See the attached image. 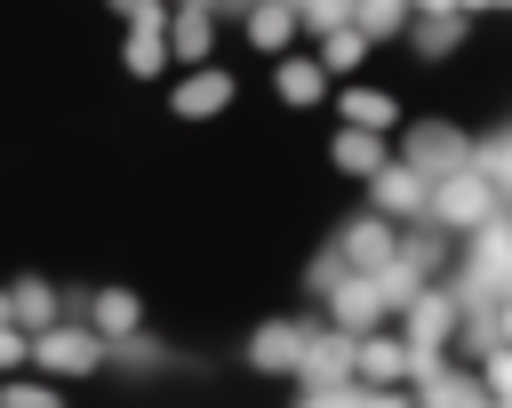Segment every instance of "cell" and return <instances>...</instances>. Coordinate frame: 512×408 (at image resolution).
<instances>
[{
  "mask_svg": "<svg viewBox=\"0 0 512 408\" xmlns=\"http://www.w3.org/2000/svg\"><path fill=\"white\" fill-rule=\"evenodd\" d=\"M336 160H344V168H376V144H368V136H344Z\"/></svg>",
  "mask_w": 512,
  "mask_h": 408,
  "instance_id": "5b68a950",
  "label": "cell"
},
{
  "mask_svg": "<svg viewBox=\"0 0 512 408\" xmlns=\"http://www.w3.org/2000/svg\"><path fill=\"white\" fill-rule=\"evenodd\" d=\"M16 352H24V344H16V336H0V368H8V360H16Z\"/></svg>",
  "mask_w": 512,
  "mask_h": 408,
  "instance_id": "8992f818",
  "label": "cell"
},
{
  "mask_svg": "<svg viewBox=\"0 0 512 408\" xmlns=\"http://www.w3.org/2000/svg\"><path fill=\"white\" fill-rule=\"evenodd\" d=\"M280 96H288V104L320 96V72H312V64H288V72H280Z\"/></svg>",
  "mask_w": 512,
  "mask_h": 408,
  "instance_id": "7a4b0ae2",
  "label": "cell"
},
{
  "mask_svg": "<svg viewBox=\"0 0 512 408\" xmlns=\"http://www.w3.org/2000/svg\"><path fill=\"white\" fill-rule=\"evenodd\" d=\"M0 408H56V392H48V384H8Z\"/></svg>",
  "mask_w": 512,
  "mask_h": 408,
  "instance_id": "3957f363",
  "label": "cell"
},
{
  "mask_svg": "<svg viewBox=\"0 0 512 408\" xmlns=\"http://www.w3.org/2000/svg\"><path fill=\"white\" fill-rule=\"evenodd\" d=\"M216 96H224V80H192V88H184V96H176V104H184V112H208V104H216Z\"/></svg>",
  "mask_w": 512,
  "mask_h": 408,
  "instance_id": "277c9868",
  "label": "cell"
},
{
  "mask_svg": "<svg viewBox=\"0 0 512 408\" xmlns=\"http://www.w3.org/2000/svg\"><path fill=\"white\" fill-rule=\"evenodd\" d=\"M40 360H48V368H88L96 352H88V336H48V344H40Z\"/></svg>",
  "mask_w": 512,
  "mask_h": 408,
  "instance_id": "6da1fadb",
  "label": "cell"
}]
</instances>
